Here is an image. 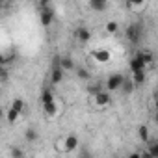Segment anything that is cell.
<instances>
[{
  "label": "cell",
  "mask_w": 158,
  "mask_h": 158,
  "mask_svg": "<svg viewBox=\"0 0 158 158\" xmlns=\"http://www.w3.org/2000/svg\"><path fill=\"white\" fill-rule=\"evenodd\" d=\"M141 35H143V28H141L139 23L128 24V28H127V39H128L132 45H138V43L141 41Z\"/></svg>",
  "instance_id": "1"
},
{
  "label": "cell",
  "mask_w": 158,
  "mask_h": 158,
  "mask_svg": "<svg viewBox=\"0 0 158 158\" xmlns=\"http://www.w3.org/2000/svg\"><path fill=\"white\" fill-rule=\"evenodd\" d=\"M123 82H125V76L119 74V73H114V74H110L106 78V89L108 91H119Z\"/></svg>",
  "instance_id": "2"
},
{
  "label": "cell",
  "mask_w": 158,
  "mask_h": 158,
  "mask_svg": "<svg viewBox=\"0 0 158 158\" xmlns=\"http://www.w3.org/2000/svg\"><path fill=\"white\" fill-rule=\"evenodd\" d=\"M93 101H95V104H97L99 108H106V106L112 102V91H108V89L104 91V89H102V91H99V93L93 97Z\"/></svg>",
  "instance_id": "3"
},
{
  "label": "cell",
  "mask_w": 158,
  "mask_h": 158,
  "mask_svg": "<svg viewBox=\"0 0 158 158\" xmlns=\"http://www.w3.org/2000/svg\"><path fill=\"white\" fill-rule=\"evenodd\" d=\"M63 73H65V69H63L61 65L52 63V69H50V82H52L54 86H58V84L63 82Z\"/></svg>",
  "instance_id": "4"
},
{
  "label": "cell",
  "mask_w": 158,
  "mask_h": 158,
  "mask_svg": "<svg viewBox=\"0 0 158 158\" xmlns=\"http://www.w3.org/2000/svg\"><path fill=\"white\" fill-rule=\"evenodd\" d=\"M39 21H41L43 26H50L54 23V11L50 10V6L48 8H39Z\"/></svg>",
  "instance_id": "5"
},
{
  "label": "cell",
  "mask_w": 158,
  "mask_h": 158,
  "mask_svg": "<svg viewBox=\"0 0 158 158\" xmlns=\"http://www.w3.org/2000/svg\"><path fill=\"white\" fill-rule=\"evenodd\" d=\"M91 56H93V60L99 61V63H108V61L112 60V52H110L108 48H97V50L91 52Z\"/></svg>",
  "instance_id": "6"
},
{
  "label": "cell",
  "mask_w": 158,
  "mask_h": 158,
  "mask_svg": "<svg viewBox=\"0 0 158 158\" xmlns=\"http://www.w3.org/2000/svg\"><path fill=\"white\" fill-rule=\"evenodd\" d=\"M74 39H78V43H88L91 39V32L86 26H78L74 30Z\"/></svg>",
  "instance_id": "7"
},
{
  "label": "cell",
  "mask_w": 158,
  "mask_h": 158,
  "mask_svg": "<svg viewBox=\"0 0 158 158\" xmlns=\"http://www.w3.org/2000/svg\"><path fill=\"white\" fill-rule=\"evenodd\" d=\"M43 114H45L47 117H56V115L60 114V106H58V102H56V101H52V102H45V104H43Z\"/></svg>",
  "instance_id": "8"
},
{
  "label": "cell",
  "mask_w": 158,
  "mask_h": 158,
  "mask_svg": "<svg viewBox=\"0 0 158 158\" xmlns=\"http://www.w3.org/2000/svg\"><path fill=\"white\" fill-rule=\"evenodd\" d=\"M76 147H78V138L74 134H71L63 139V152H73Z\"/></svg>",
  "instance_id": "9"
},
{
  "label": "cell",
  "mask_w": 158,
  "mask_h": 158,
  "mask_svg": "<svg viewBox=\"0 0 158 158\" xmlns=\"http://www.w3.org/2000/svg\"><path fill=\"white\" fill-rule=\"evenodd\" d=\"M145 69H147L145 61H143V60L136 54V56L130 60V71H132V73H136V71H145Z\"/></svg>",
  "instance_id": "10"
},
{
  "label": "cell",
  "mask_w": 158,
  "mask_h": 158,
  "mask_svg": "<svg viewBox=\"0 0 158 158\" xmlns=\"http://www.w3.org/2000/svg\"><path fill=\"white\" fill-rule=\"evenodd\" d=\"M138 136H139V139H141L143 143H149V141H151V134H149L147 125H139V127H138Z\"/></svg>",
  "instance_id": "11"
},
{
  "label": "cell",
  "mask_w": 158,
  "mask_h": 158,
  "mask_svg": "<svg viewBox=\"0 0 158 158\" xmlns=\"http://www.w3.org/2000/svg\"><path fill=\"white\" fill-rule=\"evenodd\" d=\"M60 65H61L65 71H74V69H76L74 63H73V60H71L69 56H60Z\"/></svg>",
  "instance_id": "12"
},
{
  "label": "cell",
  "mask_w": 158,
  "mask_h": 158,
  "mask_svg": "<svg viewBox=\"0 0 158 158\" xmlns=\"http://www.w3.org/2000/svg\"><path fill=\"white\" fill-rule=\"evenodd\" d=\"M74 71H76V76L80 78V80H84V82H89V76H91V74H89V71H88L86 67H76Z\"/></svg>",
  "instance_id": "13"
},
{
  "label": "cell",
  "mask_w": 158,
  "mask_h": 158,
  "mask_svg": "<svg viewBox=\"0 0 158 158\" xmlns=\"http://www.w3.org/2000/svg\"><path fill=\"white\" fill-rule=\"evenodd\" d=\"M134 88H136L134 80H127V78H125V82H123V86H121V91H123L125 95H130V93L134 91Z\"/></svg>",
  "instance_id": "14"
},
{
  "label": "cell",
  "mask_w": 158,
  "mask_h": 158,
  "mask_svg": "<svg viewBox=\"0 0 158 158\" xmlns=\"http://www.w3.org/2000/svg\"><path fill=\"white\" fill-rule=\"evenodd\" d=\"M138 56L145 61V65H151V63H152V60H154V56H152V52H151V50H139V52H138Z\"/></svg>",
  "instance_id": "15"
},
{
  "label": "cell",
  "mask_w": 158,
  "mask_h": 158,
  "mask_svg": "<svg viewBox=\"0 0 158 158\" xmlns=\"http://www.w3.org/2000/svg\"><path fill=\"white\" fill-rule=\"evenodd\" d=\"M89 6L95 11H102V10H106V0H89Z\"/></svg>",
  "instance_id": "16"
},
{
  "label": "cell",
  "mask_w": 158,
  "mask_h": 158,
  "mask_svg": "<svg viewBox=\"0 0 158 158\" xmlns=\"http://www.w3.org/2000/svg\"><path fill=\"white\" fill-rule=\"evenodd\" d=\"M132 80H134L136 86H141V84L145 82V71H136V73H132Z\"/></svg>",
  "instance_id": "17"
},
{
  "label": "cell",
  "mask_w": 158,
  "mask_h": 158,
  "mask_svg": "<svg viewBox=\"0 0 158 158\" xmlns=\"http://www.w3.org/2000/svg\"><path fill=\"white\" fill-rule=\"evenodd\" d=\"M19 115H21V112L13 110V108L10 106V110H8V114H6V119H8V123H10V125H13V123L19 119Z\"/></svg>",
  "instance_id": "18"
},
{
  "label": "cell",
  "mask_w": 158,
  "mask_h": 158,
  "mask_svg": "<svg viewBox=\"0 0 158 158\" xmlns=\"http://www.w3.org/2000/svg\"><path fill=\"white\" fill-rule=\"evenodd\" d=\"M104 28H106L108 34H115V32H119V23L117 21H108L104 24Z\"/></svg>",
  "instance_id": "19"
},
{
  "label": "cell",
  "mask_w": 158,
  "mask_h": 158,
  "mask_svg": "<svg viewBox=\"0 0 158 158\" xmlns=\"http://www.w3.org/2000/svg\"><path fill=\"white\" fill-rule=\"evenodd\" d=\"M102 89H104V88H102V84H99V82H93L91 86H88V93L93 95V97H95L99 91H102Z\"/></svg>",
  "instance_id": "20"
},
{
  "label": "cell",
  "mask_w": 158,
  "mask_h": 158,
  "mask_svg": "<svg viewBox=\"0 0 158 158\" xmlns=\"http://www.w3.org/2000/svg\"><path fill=\"white\" fill-rule=\"evenodd\" d=\"M52 101H54L52 91H50V89H45V91L41 93V104H45V102H52Z\"/></svg>",
  "instance_id": "21"
},
{
  "label": "cell",
  "mask_w": 158,
  "mask_h": 158,
  "mask_svg": "<svg viewBox=\"0 0 158 158\" xmlns=\"http://www.w3.org/2000/svg\"><path fill=\"white\" fill-rule=\"evenodd\" d=\"M11 108L23 114V112H24V101H23V99H13V102H11Z\"/></svg>",
  "instance_id": "22"
},
{
  "label": "cell",
  "mask_w": 158,
  "mask_h": 158,
  "mask_svg": "<svg viewBox=\"0 0 158 158\" xmlns=\"http://www.w3.org/2000/svg\"><path fill=\"white\" fill-rule=\"evenodd\" d=\"M24 138H26V141L34 143V141L37 139V132H35V128H28V130L24 132Z\"/></svg>",
  "instance_id": "23"
},
{
  "label": "cell",
  "mask_w": 158,
  "mask_h": 158,
  "mask_svg": "<svg viewBox=\"0 0 158 158\" xmlns=\"http://www.w3.org/2000/svg\"><path fill=\"white\" fill-rule=\"evenodd\" d=\"M149 156H158V141H149Z\"/></svg>",
  "instance_id": "24"
},
{
  "label": "cell",
  "mask_w": 158,
  "mask_h": 158,
  "mask_svg": "<svg viewBox=\"0 0 158 158\" xmlns=\"http://www.w3.org/2000/svg\"><path fill=\"white\" fill-rule=\"evenodd\" d=\"M127 2H128L130 6H134V8H138V6H141V4H145V0H127Z\"/></svg>",
  "instance_id": "25"
},
{
  "label": "cell",
  "mask_w": 158,
  "mask_h": 158,
  "mask_svg": "<svg viewBox=\"0 0 158 158\" xmlns=\"http://www.w3.org/2000/svg\"><path fill=\"white\" fill-rule=\"evenodd\" d=\"M24 152L21 151V149H11V156H17V158H21Z\"/></svg>",
  "instance_id": "26"
},
{
  "label": "cell",
  "mask_w": 158,
  "mask_h": 158,
  "mask_svg": "<svg viewBox=\"0 0 158 158\" xmlns=\"http://www.w3.org/2000/svg\"><path fill=\"white\" fill-rule=\"evenodd\" d=\"M50 6V0H39V8H48Z\"/></svg>",
  "instance_id": "27"
},
{
  "label": "cell",
  "mask_w": 158,
  "mask_h": 158,
  "mask_svg": "<svg viewBox=\"0 0 158 158\" xmlns=\"http://www.w3.org/2000/svg\"><path fill=\"white\" fill-rule=\"evenodd\" d=\"M8 80V73H6V69H2V82H6Z\"/></svg>",
  "instance_id": "28"
},
{
  "label": "cell",
  "mask_w": 158,
  "mask_h": 158,
  "mask_svg": "<svg viewBox=\"0 0 158 158\" xmlns=\"http://www.w3.org/2000/svg\"><path fill=\"white\" fill-rule=\"evenodd\" d=\"M154 121L158 123V110H156V114H154Z\"/></svg>",
  "instance_id": "29"
},
{
  "label": "cell",
  "mask_w": 158,
  "mask_h": 158,
  "mask_svg": "<svg viewBox=\"0 0 158 158\" xmlns=\"http://www.w3.org/2000/svg\"><path fill=\"white\" fill-rule=\"evenodd\" d=\"M154 106H156V110H158V99H154Z\"/></svg>",
  "instance_id": "30"
},
{
  "label": "cell",
  "mask_w": 158,
  "mask_h": 158,
  "mask_svg": "<svg viewBox=\"0 0 158 158\" xmlns=\"http://www.w3.org/2000/svg\"><path fill=\"white\" fill-rule=\"evenodd\" d=\"M154 99H158V89H156V93H154Z\"/></svg>",
  "instance_id": "31"
},
{
  "label": "cell",
  "mask_w": 158,
  "mask_h": 158,
  "mask_svg": "<svg viewBox=\"0 0 158 158\" xmlns=\"http://www.w3.org/2000/svg\"><path fill=\"white\" fill-rule=\"evenodd\" d=\"M32 2H37V4H39V0H32Z\"/></svg>",
  "instance_id": "32"
}]
</instances>
